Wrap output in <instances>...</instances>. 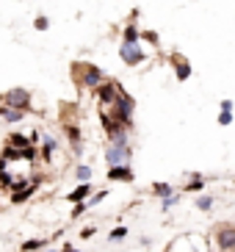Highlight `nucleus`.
<instances>
[{"instance_id":"f257e3e1","label":"nucleus","mask_w":235,"mask_h":252,"mask_svg":"<svg viewBox=\"0 0 235 252\" xmlns=\"http://www.w3.org/2000/svg\"><path fill=\"white\" fill-rule=\"evenodd\" d=\"M72 75H75V83L83 86V89H97L105 81L103 69L94 67V64H72Z\"/></svg>"},{"instance_id":"f03ea898","label":"nucleus","mask_w":235,"mask_h":252,"mask_svg":"<svg viewBox=\"0 0 235 252\" xmlns=\"http://www.w3.org/2000/svg\"><path fill=\"white\" fill-rule=\"evenodd\" d=\"M133 108H136L133 97L127 94L125 89H122V92L117 94V100H114V114H111V117L117 119V122H122V125L130 130V127H133Z\"/></svg>"},{"instance_id":"7ed1b4c3","label":"nucleus","mask_w":235,"mask_h":252,"mask_svg":"<svg viewBox=\"0 0 235 252\" xmlns=\"http://www.w3.org/2000/svg\"><path fill=\"white\" fill-rule=\"evenodd\" d=\"M0 105L25 114V111H30V92L28 89H8L6 94L0 97Z\"/></svg>"},{"instance_id":"20e7f679","label":"nucleus","mask_w":235,"mask_h":252,"mask_svg":"<svg viewBox=\"0 0 235 252\" xmlns=\"http://www.w3.org/2000/svg\"><path fill=\"white\" fill-rule=\"evenodd\" d=\"M130 144L127 141H114L108 150H105V161H108V166H119V163H127L130 161Z\"/></svg>"},{"instance_id":"39448f33","label":"nucleus","mask_w":235,"mask_h":252,"mask_svg":"<svg viewBox=\"0 0 235 252\" xmlns=\"http://www.w3.org/2000/svg\"><path fill=\"white\" fill-rule=\"evenodd\" d=\"M122 92V83L119 81H103L100 86H97V100L103 105H114V100H117V94Z\"/></svg>"},{"instance_id":"423d86ee","label":"nucleus","mask_w":235,"mask_h":252,"mask_svg":"<svg viewBox=\"0 0 235 252\" xmlns=\"http://www.w3.org/2000/svg\"><path fill=\"white\" fill-rule=\"evenodd\" d=\"M119 56H122V61H125L127 67H139L141 61L147 59V56L141 53L139 45H122V47H119Z\"/></svg>"},{"instance_id":"0eeeda50","label":"nucleus","mask_w":235,"mask_h":252,"mask_svg":"<svg viewBox=\"0 0 235 252\" xmlns=\"http://www.w3.org/2000/svg\"><path fill=\"white\" fill-rule=\"evenodd\" d=\"M172 67H175V75H177V81H188L194 72V67L185 61V56H180V53H175L172 56Z\"/></svg>"},{"instance_id":"6e6552de","label":"nucleus","mask_w":235,"mask_h":252,"mask_svg":"<svg viewBox=\"0 0 235 252\" xmlns=\"http://www.w3.org/2000/svg\"><path fill=\"white\" fill-rule=\"evenodd\" d=\"M108 180H122V183H133V180H136V172L130 169V163H119V166H111V169H108Z\"/></svg>"},{"instance_id":"1a4fd4ad","label":"nucleus","mask_w":235,"mask_h":252,"mask_svg":"<svg viewBox=\"0 0 235 252\" xmlns=\"http://www.w3.org/2000/svg\"><path fill=\"white\" fill-rule=\"evenodd\" d=\"M216 244H219L221 252L235 250V227H221L219 233H216Z\"/></svg>"},{"instance_id":"9d476101","label":"nucleus","mask_w":235,"mask_h":252,"mask_svg":"<svg viewBox=\"0 0 235 252\" xmlns=\"http://www.w3.org/2000/svg\"><path fill=\"white\" fill-rule=\"evenodd\" d=\"M36 189H39V180H33V183H25V186L20 189V191L11 194V202H14V205H22L25 200H30V197L36 194Z\"/></svg>"},{"instance_id":"9b49d317","label":"nucleus","mask_w":235,"mask_h":252,"mask_svg":"<svg viewBox=\"0 0 235 252\" xmlns=\"http://www.w3.org/2000/svg\"><path fill=\"white\" fill-rule=\"evenodd\" d=\"M91 191H94V189H91V183H81L78 189H75V191H69V194H66V200L78 205V202H86L88 197H91Z\"/></svg>"},{"instance_id":"f8f14e48","label":"nucleus","mask_w":235,"mask_h":252,"mask_svg":"<svg viewBox=\"0 0 235 252\" xmlns=\"http://www.w3.org/2000/svg\"><path fill=\"white\" fill-rule=\"evenodd\" d=\"M6 147H11V150H25V147H33V144H30L28 136H22V133H8Z\"/></svg>"},{"instance_id":"ddd939ff","label":"nucleus","mask_w":235,"mask_h":252,"mask_svg":"<svg viewBox=\"0 0 235 252\" xmlns=\"http://www.w3.org/2000/svg\"><path fill=\"white\" fill-rule=\"evenodd\" d=\"M44 247H47L44 238H28V241H22L20 244V252H42Z\"/></svg>"},{"instance_id":"4468645a","label":"nucleus","mask_w":235,"mask_h":252,"mask_svg":"<svg viewBox=\"0 0 235 252\" xmlns=\"http://www.w3.org/2000/svg\"><path fill=\"white\" fill-rule=\"evenodd\" d=\"M22 117H25L22 111H14V108L0 105V119H3V122H8V125H11V122H22Z\"/></svg>"},{"instance_id":"2eb2a0df","label":"nucleus","mask_w":235,"mask_h":252,"mask_svg":"<svg viewBox=\"0 0 235 252\" xmlns=\"http://www.w3.org/2000/svg\"><path fill=\"white\" fill-rule=\"evenodd\" d=\"M122 36H125V42H122V45H139V39H141V31L136 28V25H127L125 28V33H122Z\"/></svg>"},{"instance_id":"dca6fc26","label":"nucleus","mask_w":235,"mask_h":252,"mask_svg":"<svg viewBox=\"0 0 235 252\" xmlns=\"http://www.w3.org/2000/svg\"><path fill=\"white\" fill-rule=\"evenodd\" d=\"M64 127H66V136L72 141L75 153H81V127H75V125H64Z\"/></svg>"},{"instance_id":"f3484780","label":"nucleus","mask_w":235,"mask_h":252,"mask_svg":"<svg viewBox=\"0 0 235 252\" xmlns=\"http://www.w3.org/2000/svg\"><path fill=\"white\" fill-rule=\"evenodd\" d=\"M152 191L158 194V197H163V200H166V197H172V191H175V189H172L169 183H152Z\"/></svg>"},{"instance_id":"a211bd4d","label":"nucleus","mask_w":235,"mask_h":252,"mask_svg":"<svg viewBox=\"0 0 235 252\" xmlns=\"http://www.w3.org/2000/svg\"><path fill=\"white\" fill-rule=\"evenodd\" d=\"M53 150H56V141L47 136V139H44V144H42V158H44V161H50V158H53Z\"/></svg>"},{"instance_id":"6ab92c4d","label":"nucleus","mask_w":235,"mask_h":252,"mask_svg":"<svg viewBox=\"0 0 235 252\" xmlns=\"http://www.w3.org/2000/svg\"><path fill=\"white\" fill-rule=\"evenodd\" d=\"M202 189H205V178H199V175H194L191 183L185 186V191H202Z\"/></svg>"},{"instance_id":"aec40b11","label":"nucleus","mask_w":235,"mask_h":252,"mask_svg":"<svg viewBox=\"0 0 235 252\" xmlns=\"http://www.w3.org/2000/svg\"><path fill=\"white\" fill-rule=\"evenodd\" d=\"M125 236H127V227H114L108 233V241H114V244H117V241H122Z\"/></svg>"},{"instance_id":"412c9836","label":"nucleus","mask_w":235,"mask_h":252,"mask_svg":"<svg viewBox=\"0 0 235 252\" xmlns=\"http://www.w3.org/2000/svg\"><path fill=\"white\" fill-rule=\"evenodd\" d=\"M75 175H78V180H81V183H88V180H91V169H88L86 163H81V166H78V172H75Z\"/></svg>"},{"instance_id":"4be33fe9","label":"nucleus","mask_w":235,"mask_h":252,"mask_svg":"<svg viewBox=\"0 0 235 252\" xmlns=\"http://www.w3.org/2000/svg\"><path fill=\"white\" fill-rule=\"evenodd\" d=\"M197 205H199V211H210L213 208V197H199Z\"/></svg>"},{"instance_id":"5701e85b","label":"nucleus","mask_w":235,"mask_h":252,"mask_svg":"<svg viewBox=\"0 0 235 252\" xmlns=\"http://www.w3.org/2000/svg\"><path fill=\"white\" fill-rule=\"evenodd\" d=\"M105 197H108V191H97V194H91V197L86 200V205H97V202H103Z\"/></svg>"},{"instance_id":"b1692460","label":"nucleus","mask_w":235,"mask_h":252,"mask_svg":"<svg viewBox=\"0 0 235 252\" xmlns=\"http://www.w3.org/2000/svg\"><path fill=\"white\" fill-rule=\"evenodd\" d=\"M86 208H88L86 202H78V205L72 208V214H69V216H72V219H81V216L86 214Z\"/></svg>"},{"instance_id":"393cba45","label":"nucleus","mask_w":235,"mask_h":252,"mask_svg":"<svg viewBox=\"0 0 235 252\" xmlns=\"http://www.w3.org/2000/svg\"><path fill=\"white\" fill-rule=\"evenodd\" d=\"M33 25H36V31H47L50 28V20H47V17H36V23Z\"/></svg>"},{"instance_id":"a878e982","label":"nucleus","mask_w":235,"mask_h":252,"mask_svg":"<svg viewBox=\"0 0 235 252\" xmlns=\"http://www.w3.org/2000/svg\"><path fill=\"white\" fill-rule=\"evenodd\" d=\"M141 39H147L149 45H158V33H155V31H144V33H141Z\"/></svg>"},{"instance_id":"bb28decb","label":"nucleus","mask_w":235,"mask_h":252,"mask_svg":"<svg viewBox=\"0 0 235 252\" xmlns=\"http://www.w3.org/2000/svg\"><path fill=\"white\" fill-rule=\"evenodd\" d=\"M219 125H233V114L221 111V114H219Z\"/></svg>"},{"instance_id":"cd10ccee","label":"nucleus","mask_w":235,"mask_h":252,"mask_svg":"<svg viewBox=\"0 0 235 252\" xmlns=\"http://www.w3.org/2000/svg\"><path fill=\"white\" fill-rule=\"evenodd\" d=\"M177 200H180L177 194H172V197H166V200H163V211H169L172 205H177Z\"/></svg>"},{"instance_id":"c85d7f7f","label":"nucleus","mask_w":235,"mask_h":252,"mask_svg":"<svg viewBox=\"0 0 235 252\" xmlns=\"http://www.w3.org/2000/svg\"><path fill=\"white\" fill-rule=\"evenodd\" d=\"M94 233H97V227H83V230H81V238H83V241H88Z\"/></svg>"},{"instance_id":"c756f323","label":"nucleus","mask_w":235,"mask_h":252,"mask_svg":"<svg viewBox=\"0 0 235 252\" xmlns=\"http://www.w3.org/2000/svg\"><path fill=\"white\" fill-rule=\"evenodd\" d=\"M221 111L233 114V100H221Z\"/></svg>"},{"instance_id":"7c9ffc66","label":"nucleus","mask_w":235,"mask_h":252,"mask_svg":"<svg viewBox=\"0 0 235 252\" xmlns=\"http://www.w3.org/2000/svg\"><path fill=\"white\" fill-rule=\"evenodd\" d=\"M61 252H81V250H75L72 244H64V247H61Z\"/></svg>"},{"instance_id":"2f4dec72","label":"nucleus","mask_w":235,"mask_h":252,"mask_svg":"<svg viewBox=\"0 0 235 252\" xmlns=\"http://www.w3.org/2000/svg\"><path fill=\"white\" fill-rule=\"evenodd\" d=\"M8 166H6V161H3V158H0V172H6Z\"/></svg>"},{"instance_id":"473e14b6","label":"nucleus","mask_w":235,"mask_h":252,"mask_svg":"<svg viewBox=\"0 0 235 252\" xmlns=\"http://www.w3.org/2000/svg\"><path fill=\"white\" fill-rule=\"evenodd\" d=\"M47 252H56V250H47Z\"/></svg>"}]
</instances>
